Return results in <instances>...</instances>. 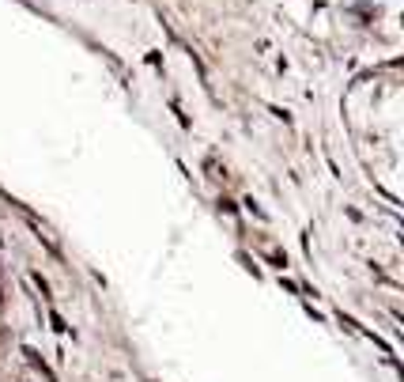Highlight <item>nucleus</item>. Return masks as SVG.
Here are the masks:
<instances>
[{
  "label": "nucleus",
  "mask_w": 404,
  "mask_h": 382,
  "mask_svg": "<svg viewBox=\"0 0 404 382\" xmlns=\"http://www.w3.org/2000/svg\"><path fill=\"white\" fill-rule=\"evenodd\" d=\"M23 356H27V359H30V364H35V367H42V375H46V382H57V378H53L49 371H46V364H42V356L35 352V348H23Z\"/></svg>",
  "instance_id": "f257e3e1"
},
{
  "label": "nucleus",
  "mask_w": 404,
  "mask_h": 382,
  "mask_svg": "<svg viewBox=\"0 0 404 382\" xmlns=\"http://www.w3.org/2000/svg\"><path fill=\"white\" fill-rule=\"evenodd\" d=\"M49 322H53V330H57V333H64V330H69V325H64V318H61V314H57V311H53V314H49Z\"/></svg>",
  "instance_id": "f03ea898"
},
{
  "label": "nucleus",
  "mask_w": 404,
  "mask_h": 382,
  "mask_svg": "<svg viewBox=\"0 0 404 382\" xmlns=\"http://www.w3.org/2000/svg\"><path fill=\"white\" fill-rule=\"evenodd\" d=\"M35 284H38V288H42V296L49 299V284H46V277H42V272H35Z\"/></svg>",
  "instance_id": "7ed1b4c3"
}]
</instances>
